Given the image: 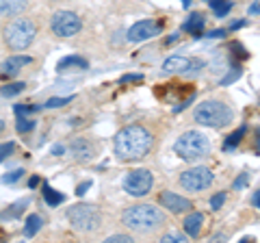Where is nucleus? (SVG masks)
Wrapping results in <instances>:
<instances>
[{
  "mask_svg": "<svg viewBox=\"0 0 260 243\" xmlns=\"http://www.w3.org/2000/svg\"><path fill=\"white\" fill-rule=\"evenodd\" d=\"M113 145H115V155L121 161H139L150 155L154 145V137L145 126L130 124V126H124L115 135Z\"/></svg>",
  "mask_w": 260,
  "mask_h": 243,
  "instance_id": "1",
  "label": "nucleus"
},
{
  "mask_svg": "<svg viewBox=\"0 0 260 243\" xmlns=\"http://www.w3.org/2000/svg\"><path fill=\"white\" fill-rule=\"evenodd\" d=\"M121 224L137 234H154L167 224L165 213L154 204H135L121 213Z\"/></svg>",
  "mask_w": 260,
  "mask_h": 243,
  "instance_id": "2",
  "label": "nucleus"
},
{
  "mask_svg": "<svg viewBox=\"0 0 260 243\" xmlns=\"http://www.w3.org/2000/svg\"><path fill=\"white\" fill-rule=\"evenodd\" d=\"M193 119L208 128H225L232 124L234 111L221 100H204L195 107Z\"/></svg>",
  "mask_w": 260,
  "mask_h": 243,
  "instance_id": "3",
  "label": "nucleus"
},
{
  "mask_svg": "<svg viewBox=\"0 0 260 243\" xmlns=\"http://www.w3.org/2000/svg\"><path fill=\"white\" fill-rule=\"evenodd\" d=\"M174 150H176V155L180 157L182 161H186V163H193V161H200V159L208 157L210 141H208V137L204 133L186 131V133H182L176 139Z\"/></svg>",
  "mask_w": 260,
  "mask_h": 243,
  "instance_id": "4",
  "label": "nucleus"
},
{
  "mask_svg": "<svg viewBox=\"0 0 260 243\" xmlns=\"http://www.w3.org/2000/svg\"><path fill=\"white\" fill-rule=\"evenodd\" d=\"M37 35V26L30 18H18L5 28V42L11 50H26Z\"/></svg>",
  "mask_w": 260,
  "mask_h": 243,
  "instance_id": "5",
  "label": "nucleus"
},
{
  "mask_svg": "<svg viewBox=\"0 0 260 243\" xmlns=\"http://www.w3.org/2000/svg\"><path fill=\"white\" fill-rule=\"evenodd\" d=\"M68 222L72 224V228L74 230L89 234V232H95L102 226V217L93 206L76 204V206L68 208Z\"/></svg>",
  "mask_w": 260,
  "mask_h": 243,
  "instance_id": "6",
  "label": "nucleus"
},
{
  "mask_svg": "<svg viewBox=\"0 0 260 243\" xmlns=\"http://www.w3.org/2000/svg\"><path fill=\"white\" fill-rule=\"evenodd\" d=\"M50 28L56 37L61 39H70L80 33V28H83V22L80 18L74 13V11H56L50 20Z\"/></svg>",
  "mask_w": 260,
  "mask_h": 243,
  "instance_id": "7",
  "label": "nucleus"
},
{
  "mask_svg": "<svg viewBox=\"0 0 260 243\" xmlns=\"http://www.w3.org/2000/svg\"><path fill=\"white\" fill-rule=\"evenodd\" d=\"M154 187V176L150 169H133L124 178V191L133 198H143L148 196Z\"/></svg>",
  "mask_w": 260,
  "mask_h": 243,
  "instance_id": "8",
  "label": "nucleus"
},
{
  "mask_svg": "<svg viewBox=\"0 0 260 243\" xmlns=\"http://www.w3.org/2000/svg\"><path fill=\"white\" fill-rule=\"evenodd\" d=\"M180 187L186 189L189 193H198V191H204L213 185V172L208 167H191L186 172L180 174L178 178Z\"/></svg>",
  "mask_w": 260,
  "mask_h": 243,
  "instance_id": "9",
  "label": "nucleus"
},
{
  "mask_svg": "<svg viewBox=\"0 0 260 243\" xmlns=\"http://www.w3.org/2000/svg\"><path fill=\"white\" fill-rule=\"evenodd\" d=\"M160 33V24L158 22H154V20H141V22H137L130 26L128 31V42H145V39H152V37H156Z\"/></svg>",
  "mask_w": 260,
  "mask_h": 243,
  "instance_id": "10",
  "label": "nucleus"
},
{
  "mask_svg": "<svg viewBox=\"0 0 260 243\" xmlns=\"http://www.w3.org/2000/svg\"><path fill=\"white\" fill-rule=\"evenodd\" d=\"M158 200L167 210H172V213H176V215L189 213V210L193 208V202L189 198H182V196H178V193H174V191H162L158 196Z\"/></svg>",
  "mask_w": 260,
  "mask_h": 243,
  "instance_id": "11",
  "label": "nucleus"
},
{
  "mask_svg": "<svg viewBox=\"0 0 260 243\" xmlns=\"http://www.w3.org/2000/svg\"><path fill=\"white\" fill-rule=\"evenodd\" d=\"M95 150H98V145L91 139H87V137H76V139L70 143L72 157H74L76 161H80V163H87V161H91L95 157Z\"/></svg>",
  "mask_w": 260,
  "mask_h": 243,
  "instance_id": "12",
  "label": "nucleus"
},
{
  "mask_svg": "<svg viewBox=\"0 0 260 243\" xmlns=\"http://www.w3.org/2000/svg\"><path fill=\"white\" fill-rule=\"evenodd\" d=\"M30 63H32V59L28 54H13V56H9V59H5L3 63H0V74L7 76V78H13V76H18L26 66H30Z\"/></svg>",
  "mask_w": 260,
  "mask_h": 243,
  "instance_id": "13",
  "label": "nucleus"
},
{
  "mask_svg": "<svg viewBox=\"0 0 260 243\" xmlns=\"http://www.w3.org/2000/svg\"><path fill=\"white\" fill-rule=\"evenodd\" d=\"M202 226H204V215H202L200 210H193V213H189L184 217V222H182V228H184V232L189 234V237H200Z\"/></svg>",
  "mask_w": 260,
  "mask_h": 243,
  "instance_id": "14",
  "label": "nucleus"
},
{
  "mask_svg": "<svg viewBox=\"0 0 260 243\" xmlns=\"http://www.w3.org/2000/svg\"><path fill=\"white\" fill-rule=\"evenodd\" d=\"M28 0H0V15H7V18H13V15H20L26 11Z\"/></svg>",
  "mask_w": 260,
  "mask_h": 243,
  "instance_id": "15",
  "label": "nucleus"
},
{
  "mask_svg": "<svg viewBox=\"0 0 260 243\" xmlns=\"http://www.w3.org/2000/svg\"><path fill=\"white\" fill-rule=\"evenodd\" d=\"M89 63L83 59V56L78 54H72V56H63V59L59 61V66H56V70L59 72H68V70H87Z\"/></svg>",
  "mask_w": 260,
  "mask_h": 243,
  "instance_id": "16",
  "label": "nucleus"
},
{
  "mask_svg": "<svg viewBox=\"0 0 260 243\" xmlns=\"http://www.w3.org/2000/svg\"><path fill=\"white\" fill-rule=\"evenodd\" d=\"M204 22H206L204 13H191V15H189V20L182 24V31H184V33L200 35V33H202V28H204Z\"/></svg>",
  "mask_w": 260,
  "mask_h": 243,
  "instance_id": "17",
  "label": "nucleus"
},
{
  "mask_svg": "<svg viewBox=\"0 0 260 243\" xmlns=\"http://www.w3.org/2000/svg\"><path fill=\"white\" fill-rule=\"evenodd\" d=\"M191 59L189 56H169V59L162 63V70L167 72V74H174V72H184L189 68Z\"/></svg>",
  "mask_w": 260,
  "mask_h": 243,
  "instance_id": "18",
  "label": "nucleus"
},
{
  "mask_svg": "<svg viewBox=\"0 0 260 243\" xmlns=\"http://www.w3.org/2000/svg\"><path fill=\"white\" fill-rule=\"evenodd\" d=\"M42 224H44V220H42V217H39L37 213L28 215V217H26V224H24V237L32 239V237H35V234L39 232V228H42Z\"/></svg>",
  "mask_w": 260,
  "mask_h": 243,
  "instance_id": "19",
  "label": "nucleus"
},
{
  "mask_svg": "<svg viewBox=\"0 0 260 243\" xmlns=\"http://www.w3.org/2000/svg\"><path fill=\"white\" fill-rule=\"evenodd\" d=\"M42 193H44V200H46V204H48V206H59L61 202L65 200V198H63V193L54 191L50 185H44V187H42Z\"/></svg>",
  "mask_w": 260,
  "mask_h": 243,
  "instance_id": "20",
  "label": "nucleus"
},
{
  "mask_svg": "<svg viewBox=\"0 0 260 243\" xmlns=\"http://www.w3.org/2000/svg\"><path fill=\"white\" fill-rule=\"evenodd\" d=\"M245 133H247V128H245V126H241V128H237V131H234V133H230V135L225 137L223 150H225V152L234 150V148H237V145L241 143V139H243V135H245Z\"/></svg>",
  "mask_w": 260,
  "mask_h": 243,
  "instance_id": "21",
  "label": "nucleus"
},
{
  "mask_svg": "<svg viewBox=\"0 0 260 243\" xmlns=\"http://www.w3.org/2000/svg\"><path fill=\"white\" fill-rule=\"evenodd\" d=\"M26 206H28V200H20V202H15V204H13L11 208H7V210H3V213H0V220H7V217L11 220V217H18V215H20Z\"/></svg>",
  "mask_w": 260,
  "mask_h": 243,
  "instance_id": "22",
  "label": "nucleus"
},
{
  "mask_svg": "<svg viewBox=\"0 0 260 243\" xmlns=\"http://www.w3.org/2000/svg\"><path fill=\"white\" fill-rule=\"evenodd\" d=\"M26 89V83H9V85H3L0 87V96L5 98H11V96H18Z\"/></svg>",
  "mask_w": 260,
  "mask_h": 243,
  "instance_id": "23",
  "label": "nucleus"
},
{
  "mask_svg": "<svg viewBox=\"0 0 260 243\" xmlns=\"http://www.w3.org/2000/svg\"><path fill=\"white\" fill-rule=\"evenodd\" d=\"M210 5H213V11H215L217 18H223V15H228L232 9L230 0H210Z\"/></svg>",
  "mask_w": 260,
  "mask_h": 243,
  "instance_id": "24",
  "label": "nucleus"
},
{
  "mask_svg": "<svg viewBox=\"0 0 260 243\" xmlns=\"http://www.w3.org/2000/svg\"><path fill=\"white\" fill-rule=\"evenodd\" d=\"M13 150H15V143L13 141H5V143H0V163H3L5 159H9L13 155Z\"/></svg>",
  "mask_w": 260,
  "mask_h": 243,
  "instance_id": "25",
  "label": "nucleus"
},
{
  "mask_svg": "<svg viewBox=\"0 0 260 243\" xmlns=\"http://www.w3.org/2000/svg\"><path fill=\"white\" fill-rule=\"evenodd\" d=\"M15 128H18V133H28L35 128V122L28 119V117H18V124H15Z\"/></svg>",
  "mask_w": 260,
  "mask_h": 243,
  "instance_id": "26",
  "label": "nucleus"
},
{
  "mask_svg": "<svg viewBox=\"0 0 260 243\" xmlns=\"http://www.w3.org/2000/svg\"><path fill=\"white\" fill-rule=\"evenodd\" d=\"M72 100V96H65V98H50L46 102V109H56V107H65V104H70Z\"/></svg>",
  "mask_w": 260,
  "mask_h": 243,
  "instance_id": "27",
  "label": "nucleus"
},
{
  "mask_svg": "<svg viewBox=\"0 0 260 243\" xmlns=\"http://www.w3.org/2000/svg\"><path fill=\"white\" fill-rule=\"evenodd\" d=\"M241 74H243V70H241L239 66H234V68L230 70V74H228L225 78H221V85H230V83H234L237 78H241Z\"/></svg>",
  "mask_w": 260,
  "mask_h": 243,
  "instance_id": "28",
  "label": "nucleus"
},
{
  "mask_svg": "<svg viewBox=\"0 0 260 243\" xmlns=\"http://www.w3.org/2000/svg\"><path fill=\"white\" fill-rule=\"evenodd\" d=\"M202 68H204V61H202V59H191V63H189V68H186L184 70V74H198V72L202 70Z\"/></svg>",
  "mask_w": 260,
  "mask_h": 243,
  "instance_id": "29",
  "label": "nucleus"
},
{
  "mask_svg": "<svg viewBox=\"0 0 260 243\" xmlns=\"http://www.w3.org/2000/svg\"><path fill=\"white\" fill-rule=\"evenodd\" d=\"M223 202H225V193H215V196L210 198V208H213V210L221 208V206H223Z\"/></svg>",
  "mask_w": 260,
  "mask_h": 243,
  "instance_id": "30",
  "label": "nucleus"
},
{
  "mask_svg": "<svg viewBox=\"0 0 260 243\" xmlns=\"http://www.w3.org/2000/svg\"><path fill=\"white\" fill-rule=\"evenodd\" d=\"M230 50H232V54H237L239 59H247V56H249V54L245 52V48H243L239 42H234V44L230 46Z\"/></svg>",
  "mask_w": 260,
  "mask_h": 243,
  "instance_id": "31",
  "label": "nucleus"
},
{
  "mask_svg": "<svg viewBox=\"0 0 260 243\" xmlns=\"http://www.w3.org/2000/svg\"><path fill=\"white\" fill-rule=\"evenodd\" d=\"M22 176H24V169H15V172L3 176V183H5V185H7V183H15V180H18V178H22Z\"/></svg>",
  "mask_w": 260,
  "mask_h": 243,
  "instance_id": "32",
  "label": "nucleus"
},
{
  "mask_svg": "<svg viewBox=\"0 0 260 243\" xmlns=\"http://www.w3.org/2000/svg\"><path fill=\"white\" fill-rule=\"evenodd\" d=\"M247 178H249V174H247V172H243V174L237 178V180H234L232 187H234V189H243V187L247 185Z\"/></svg>",
  "mask_w": 260,
  "mask_h": 243,
  "instance_id": "33",
  "label": "nucleus"
},
{
  "mask_svg": "<svg viewBox=\"0 0 260 243\" xmlns=\"http://www.w3.org/2000/svg\"><path fill=\"white\" fill-rule=\"evenodd\" d=\"M107 241L109 243H126V241H133V237H128V234H111Z\"/></svg>",
  "mask_w": 260,
  "mask_h": 243,
  "instance_id": "34",
  "label": "nucleus"
},
{
  "mask_svg": "<svg viewBox=\"0 0 260 243\" xmlns=\"http://www.w3.org/2000/svg\"><path fill=\"white\" fill-rule=\"evenodd\" d=\"M30 111H35V107H24V104H18V107H15V113H18L20 117H26Z\"/></svg>",
  "mask_w": 260,
  "mask_h": 243,
  "instance_id": "35",
  "label": "nucleus"
},
{
  "mask_svg": "<svg viewBox=\"0 0 260 243\" xmlns=\"http://www.w3.org/2000/svg\"><path fill=\"white\" fill-rule=\"evenodd\" d=\"M89 187H91V180H85V183H80V185H78V189H76V196H85Z\"/></svg>",
  "mask_w": 260,
  "mask_h": 243,
  "instance_id": "36",
  "label": "nucleus"
},
{
  "mask_svg": "<svg viewBox=\"0 0 260 243\" xmlns=\"http://www.w3.org/2000/svg\"><path fill=\"white\" fill-rule=\"evenodd\" d=\"M141 78H143L141 74H128V76L121 78V83H133V80H141Z\"/></svg>",
  "mask_w": 260,
  "mask_h": 243,
  "instance_id": "37",
  "label": "nucleus"
},
{
  "mask_svg": "<svg viewBox=\"0 0 260 243\" xmlns=\"http://www.w3.org/2000/svg\"><path fill=\"white\" fill-rule=\"evenodd\" d=\"M162 241H184V237H180V234H167V237H162Z\"/></svg>",
  "mask_w": 260,
  "mask_h": 243,
  "instance_id": "38",
  "label": "nucleus"
},
{
  "mask_svg": "<svg viewBox=\"0 0 260 243\" xmlns=\"http://www.w3.org/2000/svg\"><path fill=\"white\" fill-rule=\"evenodd\" d=\"M251 202H254V206H256V208H260V189L254 193V198H251Z\"/></svg>",
  "mask_w": 260,
  "mask_h": 243,
  "instance_id": "39",
  "label": "nucleus"
},
{
  "mask_svg": "<svg viewBox=\"0 0 260 243\" xmlns=\"http://www.w3.org/2000/svg\"><path fill=\"white\" fill-rule=\"evenodd\" d=\"M37 185H39V176H32L30 180H28V187H30V189H35Z\"/></svg>",
  "mask_w": 260,
  "mask_h": 243,
  "instance_id": "40",
  "label": "nucleus"
},
{
  "mask_svg": "<svg viewBox=\"0 0 260 243\" xmlns=\"http://www.w3.org/2000/svg\"><path fill=\"white\" fill-rule=\"evenodd\" d=\"M225 35V31L223 28H219V31H213V33H208V37H223Z\"/></svg>",
  "mask_w": 260,
  "mask_h": 243,
  "instance_id": "41",
  "label": "nucleus"
},
{
  "mask_svg": "<svg viewBox=\"0 0 260 243\" xmlns=\"http://www.w3.org/2000/svg\"><path fill=\"white\" fill-rule=\"evenodd\" d=\"M241 26H245V22H243V20L232 22V24H230V28H232V31H237V28H241Z\"/></svg>",
  "mask_w": 260,
  "mask_h": 243,
  "instance_id": "42",
  "label": "nucleus"
},
{
  "mask_svg": "<svg viewBox=\"0 0 260 243\" xmlns=\"http://www.w3.org/2000/svg\"><path fill=\"white\" fill-rule=\"evenodd\" d=\"M52 155H54V157L63 155V145H54V148H52Z\"/></svg>",
  "mask_w": 260,
  "mask_h": 243,
  "instance_id": "43",
  "label": "nucleus"
},
{
  "mask_svg": "<svg viewBox=\"0 0 260 243\" xmlns=\"http://www.w3.org/2000/svg\"><path fill=\"white\" fill-rule=\"evenodd\" d=\"M258 11H260V5H254V7L249 9V13H258Z\"/></svg>",
  "mask_w": 260,
  "mask_h": 243,
  "instance_id": "44",
  "label": "nucleus"
},
{
  "mask_svg": "<svg viewBox=\"0 0 260 243\" xmlns=\"http://www.w3.org/2000/svg\"><path fill=\"white\" fill-rule=\"evenodd\" d=\"M3 133H5V122L0 119V135H3Z\"/></svg>",
  "mask_w": 260,
  "mask_h": 243,
  "instance_id": "45",
  "label": "nucleus"
},
{
  "mask_svg": "<svg viewBox=\"0 0 260 243\" xmlns=\"http://www.w3.org/2000/svg\"><path fill=\"white\" fill-rule=\"evenodd\" d=\"M258 148H260V131H258Z\"/></svg>",
  "mask_w": 260,
  "mask_h": 243,
  "instance_id": "46",
  "label": "nucleus"
}]
</instances>
